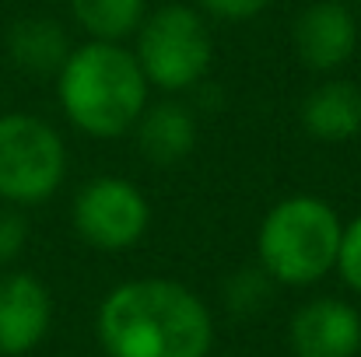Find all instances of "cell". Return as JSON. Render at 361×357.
Instances as JSON below:
<instances>
[{"label":"cell","mask_w":361,"mask_h":357,"mask_svg":"<svg viewBox=\"0 0 361 357\" xmlns=\"http://www.w3.org/2000/svg\"><path fill=\"white\" fill-rule=\"evenodd\" d=\"M133 56L151 88L179 95L197 88L214 60V39L204 14L190 4H161L144 14L137 28Z\"/></svg>","instance_id":"4"},{"label":"cell","mask_w":361,"mask_h":357,"mask_svg":"<svg viewBox=\"0 0 361 357\" xmlns=\"http://www.w3.org/2000/svg\"><path fill=\"white\" fill-rule=\"evenodd\" d=\"M204 14L218 18V21H249L259 11H267L270 0H197Z\"/></svg>","instance_id":"17"},{"label":"cell","mask_w":361,"mask_h":357,"mask_svg":"<svg viewBox=\"0 0 361 357\" xmlns=\"http://www.w3.org/2000/svg\"><path fill=\"white\" fill-rule=\"evenodd\" d=\"M95 333L109 357H207L214 319L186 284L140 277L102 298Z\"/></svg>","instance_id":"1"},{"label":"cell","mask_w":361,"mask_h":357,"mask_svg":"<svg viewBox=\"0 0 361 357\" xmlns=\"http://www.w3.org/2000/svg\"><path fill=\"white\" fill-rule=\"evenodd\" d=\"M71 218H74V232L92 249L123 252L144 238L151 225V207L130 179L99 175L78 189Z\"/></svg>","instance_id":"6"},{"label":"cell","mask_w":361,"mask_h":357,"mask_svg":"<svg viewBox=\"0 0 361 357\" xmlns=\"http://www.w3.org/2000/svg\"><path fill=\"white\" fill-rule=\"evenodd\" d=\"M291 46L309 70H341L358 49V14L344 0H312L291 25Z\"/></svg>","instance_id":"7"},{"label":"cell","mask_w":361,"mask_h":357,"mask_svg":"<svg viewBox=\"0 0 361 357\" xmlns=\"http://www.w3.org/2000/svg\"><path fill=\"white\" fill-rule=\"evenodd\" d=\"M288 344L295 357H358L361 312L344 298H312L291 315Z\"/></svg>","instance_id":"8"},{"label":"cell","mask_w":361,"mask_h":357,"mask_svg":"<svg viewBox=\"0 0 361 357\" xmlns=\"http://www.w3.org/2000/svg\"><path fill=\"white\" fill-rule=\"evenodd\" d=\"M53 322V298L32 273L0 277V357H21L35 351Z\"/></svg>","instance_id":"9"},{"label":"cell","mask_w":361,"mask_h":357,"mask_svg":"<svg viewBox=\"0 0 361 357\" xmlns=\"http://www.w3.org/2000/svg\"><path fill=\"white\" fill-rule=\"evenodd\" d=\"M71 14L88 39L123 42L137 35L147 14V0H71Z\"/></svg>","instance_id":"13"},{"label":"cell","mask_w":361,"mask_h":357,"mask_svg":"<svg viewBox=\"0 0 361 357\" xmlns=\"http://www.w3.org/2000/svg\"><path fill=\"white\" fill-rule=\"evenodd\" d=\"M341 235L344 221L326 200L295 193L267 211L256 232V256L274 284L309 287L337 270Z\"/></svg>","instance_id":"3"},{"label":"cell","mask_w":361,"mask_h":357,"mask_svg":"<svg viewBox=\"0 0 361 357\" xmlns=\"http://www.w3.org/2000/svg\"><path fill=\"white\" fill-rule=\"evenodd\" d=\"M337 270H341L344 284L361 294V214L355 218V221L344 225L341 252H337Z\"/></svg>","instance_id":"15"},{"label":"cell","mask_w":361,"mask_h":357,"mask_svg":"<svg viewBox=\"0 0 361 357\" xmlns=\"http://www.w3.org/2000/svg\"><path fill=\"white\" fill-rule=\"evenodd\" d=\"M137 151L154 165V168H176L179 161H186L197 147V116L190 106L183 102H147V109L140 113L137 126Z\"/></svg>","instance_id":"10"},{"label":"cell","mask_w":361,"mask_h":357,"mask_svg":"<svg viewBox=\"0 0 361 357\" xmlns=\"http://www.w3.org/2000/svg\"><path fill=\"white\" fill-rule=\"evenodd\" d=\"M28 242V221L18 207H0V266L14 263Z\"/></svg>","instance_id":"16"},{"label":"cell","mask_w":361,"mask_h":357,"mask_svg":"<svg viewBox=\"0 0 361 357\" xmlns=\"http://www.w3.org/2000/svg\"><path fill=\"white\" fill-rule=\"evenodd\" d=\"M67 175L63 137L39 116H0V200L7 207L46 203Z\"/></svg>","instance_id":"5"},{"label":"cell","mask_w":361,"mask_h":357,"mask_svg":"<svg viewBox=\"0 0 361 357\" xmlns=\"http://www.w3.org/2000/svg\"><path fill=\"white\" fill-rule=\"evenodd\" d=\"M274 294V280L263 266H242L228 277L225 284V308L239 319H249V315H259L263 305L270 301Z\"/></svg>","instance_id":"14"},{"label":"cell","mask_w":361,"mask_h":357,"mask_svg":"<svg viewBox=\"0 0 361 357\" xmlns=\"http://www.w3.org/2000/svg\"><path fill=\"white\" fill-rule=\"evenodd\" d=\"M302 126L319 144H344L361 133V88L355 81H323L302 102Z\"/></svg>","instance_id":"11"},{"label":"cell","mask_w":361,"mask_h":357,"mask_svg":"<svg viewBox=\"0 0 361 357\" xmlns=\"http://www.w3.org/2000/svg\"><path fill=\"white\" fill-rule=\"evenodd\" d=\"M71 49H74L71 35H67V28L56 18L32 14V18L14 21L11 32H7V56L25 74H39V77L60 74V67L67 63Z\"/></svg>","instance_id":"12"},{"label":"cell","mask_w":361,"mask_h":357,"mask_svg":"<svg viewBox=\"0 0 361 357\" xmlns=\"http://www.w3.org/2000/svg\"><path fill=\"white\" fill-rule=\"evenodd\" d=\"M147 77L137 56L123 42L88 39L74 46L56 74V99L74 130L95 140H116L133 133L147 109Z\"/></svg>","instance_id":"2"}]
</instances>
